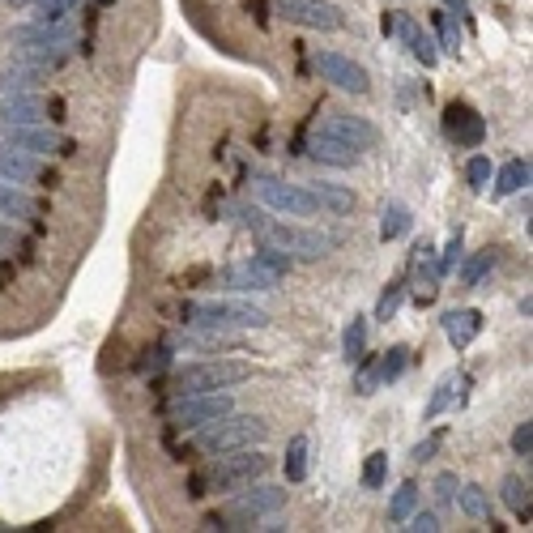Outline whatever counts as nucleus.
<instances>
[{
  "mask_svg": "<svg viewBox=\"0 0 533 533\" xmlns=\"http://www.w3.org/2000/svg\"><path fill=\"white\" fill-rule=\"evenodd\" d=\"M183 325L196 329H214V333H231V329H265L269 312L256 303L244 299H201V303H183L180 308Z\"/></svg>",
  "mask_w": 533,
  "mask_h": 533,
  "instance_id": "1",
  "label": "nucleus"
},
{
  "mask_svg": "<svg viewBox=\"0 0 533 533\" xmlns=\"http://www.w3.org/2000/svg\"><path fill=\"white\" fill-rule=\"evenodd\" d=\"M269 440V423L260 414H222L218 423H205V431L196 435V448L209 456H222V453H239V448H256V444Z\"/></svg>",
  "mask_w": 533,
  "mask_h": 533,
  "instance_id": "2",
  "label": "nucleus"
},
{
  "mask_svg": "<svg viewBox=\"0 0 533 533\" xmlns=\"http://www.w3.org/2000/svg\"><path fill=\"white\" fill-rule=\"evenodd\" d=\"M256 235H260V244L265 247L287 252L290 260H320L341 244L338 235L316 231V226H295V222H265Z\"/></svg>",
  "mask_w": 533,
  "mask_h": 533,
  "instance_id": "3",
  "label": "nucleus"
},
{
  "mask_svg": "<svg viewBox=\"0 0 533 533\" xmlns=\"http://www.w3.org/2000/svg\"><path fill=\"white\" fill-rule=\"evenodd\" d=\"M269 456L265 453H252V448H239V456L231 453H222V461L209 474H201V478H193V499L196 495H205V491H235V486H252L256 478H265L269 474Z\"/></svg>",
  "mask_w": 533,
  "mask_h": 533,
  "instance_id": "4",
  "label": "nucleus"
},
{
  "mask_svg": "<svg viewBox=\"0 0 533 533\" xmlns=\"http://www.w3.org/2000/svg\"><path fill=\"white\" fill-rule=\"evenodd\" d=\"M252 376V367L239 363V359H205V363H188L175 371V392H214V389H231V384H244Z\"/></svg>",
  "mask_w": 533,
  "mask_h": 533,
  "instance_id": "5",
  "label": "nucleus"
},
{
  "mask_svg": "<svg viewBox=\"0 0 533 533\" xmlns=\"http://www.w3.org/2000/svg\"><path fill=\"white\" fill-rule=\"evenodd\" d=\"M222 414H235V402L226 392H175V402L167 405V423L180 431H196L205 423H218Z\"/></svg>",
  "mask_w": 533,
  "mask_h": 533,
  "instance_id": "6",
  "label": "nucleus"
},
{
  "mask_svg": "<svg viewBox=\"0 0 533 533\" xmlns=\"http://www.w3.org/2000/svg\"><path fill=\"white\" fill-rule=\"evenodd\" d=\"M260 201L277 214H287V218H316L320 205L312 201V193L303 188V183H282V180H260L256 183Z\"/></svg>",
  "mask_w": 533,
  "mask_h": 533,
  "instance_id": "7",
  "label": "nucleus"
},
{
  "mask_svg": "<svg viewBox=\"0 0 533 533\" xmlns=\"http://www.w3.org/2000/svg\"><path fill=\"white\" fill-rule=\"evenodd\" d=\"M0 145H14V150H26V154H68V137H60L47 124H5Z\"/></svg>",
  "mask_w": 533,
  "mask_h": 533,
  "instance_id": "8",
  "label": "nucleus"
},
{
  "mask_svg": "<svg viewBox=\"0 0 533 533\" xmlns=\"http://www.w3.org/2000/svg\"><path fill=\"white\" fill-rule=\"evenodd\" d=\"M274 9L287 17V22L308 26V30H341L346 26L341 9L329 5V0H274Z\"/></svg>",
  "mask_w": 533,
  "mask_h": 533,
  "instance_id": "9",
  "label": "nucleus"
},
{
  "mask_svg": "<svg viewBox=\"0 0 533 533\" xmlns=\"http://www.w3.org/2000/svg\"><path fill=\"white\" fill-rule=\"evenodd\" d=\"M287 507V486H252V491L235 495L231 504L222 507L226 520H260V517H274Z\"/></svg>",
  "mask_w": 533,
  "mask_h": 533,
  "instance_id": "10",
  "label": "nucleus"
},
{
  "mask_svg": "<svg viewBox=\"0 0 533 533\" xmlns=\"http://www.w3.org/2000/svg\"><path fill=\"white\" fill-rule=\"evenodd\" d=\"M316 132H329V137H338V141H346L350 150H376V141H380V129L371 124V120H363V116H350V111H329L325 120H320V129Z\"/></svg>",
  "mask_w": 533,
  "mask_h": 533,
  "instance_id": "11",
  "label": "nucleus"
},
{
  "mask_svg": "<svg viewBox=\"0 0 533 533\" xmlns=\"http://www.w3.org/2000/svg\"><path fill=\"white\" fill-rule=\"evenodd\" d=\"M316 68H320V78L333 81V86H338V90H346V94H359V99H363V94L371 90L367 68L354 65L350 56H341V52H316Z\"/></svg>",
  "mask_w": 533,
  "mask_h": 533,
  "instance_id": "12",
  "label": "nucleus"
},
{
  "mask_svg": "<svg viewBox=\"0 0 533 533\" xmlns=\"http://www.w3.org/2000/svg\"><path fill=\"white\" fill-rule=\"evenodd\" d=\"M0 180L43 183V180H52V171H47V162H39V154H26V150H14V145H0Z\"/></svg>",
  "mask_w": 533,
  "mask_h": 533,
  "instance_id": "13",
  "label": "nucleus"
},
{
  "mask_svg": "<svg viewBox=\"0 0 533 533\" xmlns=\"http://www.w3.org/2000/svg\"><path fill=\"white\" fill-rule=\"evenodd\" d=\"M222 287L226 290H239V295H252V290H277L282 287V274H274L269 265H260L256 256L244 260V265H235L222 274Z\"/></svg>",
  "mask_w": 533,
  "mask_h": 533,
  "instance_id": "14",
  "label": "nucleus"
},
{
  "mask_svg": "<svg viewBox=\"0 0 533 533\" xmlns=\"http://www.w3.org/2000/svg\"><path fill=\"white\" fill-rule=\"evenodd\" d=\"M444 132H448L456 145L474 150V145H482V137H486V124H482V116L474 111V107L448 103V107H444Z\"/></svg>",
  "mask_w": 533,
  "mask_h": 533,
  "instance_id": "15",
  "label": "nucleus"
},
{
  "mask_svg": "<svg viewBox=\"0 0 533 533\" xmlns=\"http://www.w3.org/2000/svg\"><path fill=\"white\" fill-rule=\"evenodd\" d=\"M52 103L43 94H5L0 99V124H47Z\"/></svg>",
  "mask_w": 533,
  "mask_h": 533,
  "instance_id": "16",
  "label": "nucleus"
},
{
  "mask_svg": "<svg viewBox=\"0 0 533 533\" xmlns=\"http://www.w3.org/2000/svg\"><path fill=\"white\" fill-rule=\"evenodd\" d=\"M392 35H397V39L410 47V56H414L423 68H435V65H440V47H435V39H431L427 30L418 26L414 17H397V14H392Z\"/></svg>",
  "mask_w": 533,
  "mask_h": 533,
  "instance_id": "17",
  "label": "nucleus"
},
{
  "mask_svg": "<svg viewBox=\"0 0 533 533\" xmlns=\"http://www.w3.org/2000/svg\"><path fill=\"white\" fill-rule=\"evenodd\" d=\"M14 43L17 47H60V52H68L73 47V30L65 22H39V26L14 30Z\"/></svg>",
  "mask_w": 533,
  "mask_h": 533,
  "instance_id": "18",
  "label": "nucleus"
},
{
  "mask_svg": "<svg viewBox=\"0 0 533 533\" xmlns=\"http://www.w3.org/2000/svg\"><path fill=\"white\" fill-rule=\"evenodd\" d=\"M43 201L39 196H30L26 188H17V183L0 180V214L5 218H17V222H30V218H43Z\"/></svg>",
  "mask_w": 533,
  "mask_h": 533,
  "instance_id": "19",
  "label": "nucleus"
},
{
  "mask_svg": "<svg viewBox=\"0 0 533 533\" xmlns=\"http://www.w3.org/2000/svg\"><path fill=\"white\" fill-rule=\"evenodd\" d=\"M405 363H410V350H405V346H389V350H384V359L376 363V371H363L359 392H376V384H392V380L405 371Z\"/></svg>",
  "mask_w": 533,
  "mask_h": 533,
  "instance_id": "20",
  "label": "nucleus"
},
{
  "mask_svg": "<svg viewBox=\"0 0 533 533\" xmlns=\"http://www.w3.org/2000/svg\"><path fill=\"white\" fill-rule=\"evenodd\" d=\"M444 333H448V341H453L456 350H465L469 341L482 333V312H474V308H456V312L444 316Z\"/></svg>",
  "mask_w": 533,
  "mask_h": 533,
  "instance_id": "21",
  "label": "nucleus"
},
{
  "mask_svg": "<svg viewBox=\"0 0 533 533\" xmlns=\"http://www.w3.org/2000/svg\"><path fill=\"white\" fill-rule=\"evenodd\" d=\"M312 201L320 205V214H350L354 209V193L350 188H341V183H303Z\"/></svg>",
  "mask_w": 533,
  "mask_h": 533,
  "instance_id": "22",
  "label": "nucleus"
},
{
  "mask_svg": "<svg viewBox=\"0 0 533 533\" xmlns=\"http://www.w3.org/2000/svg\"><path fill=\"white\" fill-rule=\"evenodd\" d=\"M312 158H320V162H333V167H350L354 158H359V150H350L346 141L329 137V132H316V137H312Z\"/></svg>",
  "mask_w": 533,
  "mask_h": 533,
  "instance_id": "23",
  "label": "nucleus"
},
{
  "mask_svg": "<svg viewBox=\"0 0 533 533\" xmlns=\"http://www.w3.org/2000/svg\"><path fill=\"white\" fill-rule=\"evenodd\" d=\"M525 183H529V162H525V158H512V162H504L499 175H495V193L512 196V193H520Z\"/></svg>",
  "mask_w": 533,
  "mask_h": 533,
  "instance_id": "24",
  "label": "nucleus"
},
{
  "mask_svg": "<svg viewBox=\"0 0 533 533\" xmlns=\"http://www.w3.org/2000/svg\"><path fill=\"white\" fill-rule=\"evenodd\" d=\"M405 231H410V209L405 205H384V214H380V239L392 244V239H402Z\"/></svg>",
  "mask_w": 533,
  "mask_h": 533,
  "instance_id": "25",
  "label": "nucleus"
},
{
  "mask_svg": "<svg viewBox=\"0 0 533 533\" xmlns=\"http://www.w3.org/2000/svg\"><path fill=\"white\" fill-rule=\"evenodd\" d=\"M282 469H287V482L308 478V440H303V435H295V440L287 444V461H282Z\"/></svg>",
  "mask_w": 533,
  "mask_h": 533,
  "instance_id": "26",
  "label": "nucleus"
},
{
  "mask_svg": "<svg viewBox=\"0 0 533 533\" xmlns=\"http://www.w3.org/2000/svg\"><path fill=\"white\" fill-rule=\"evenodd\" d=\"M456 384H461V371H448V376L435 384V392H431V402H427V418H440L448 405H453L456 397Z\"/></svg>",
  "mask_w": 533,
  "mask_h": 533,
  "instance_id": "27",
  "label": "nucleus"
},
{
  "mask_svg": "<svg viewBox=\"0 0 533 533\" xmlns=\"http://www.w3.org/2000/svg\"><path fill=\"white\" fill-rule=\"evenodd\" d=\"M456 504H461V512L465 517H491V499H486V491L482 486H456V495H453Z\"/></svg>",
  "mask_w": 533,
  "mask_h": 533,
  "instance_id": "28",
  "label": "nucleus"
},
{
  "mask_svg": "<svg viewBox=\"0 0 533 533\" xmlns=\"http://www.w3.org/2000/svg\"><path fill=\"white\" fill-rule=\"evenodd\" d=\"M363 346H367V316H354L346 325V333H341V354L354 363V359H363Z\"/></svg>",
  "mask_w": 533,
  "mask_h": 533,
  "instance_id": "29",
  "label": "nucleus"
},
{
  "mask_svg": "<svg viewBox=\"0 0 533 533\" xmlns=\"http://www.w3.org/2000/svg\"><path fill=\"white\" fill-rule=\"evenodd\" d=\"M414 507H418V486H414V482H405V486H397V491H392V499H389V520H392V525H402Z\"/></svg>",
  "mask_w": 533,
  "mask_h": 533,
  "instance_id": "30",
  "label": "nucleus"
},
{
  "mask_svg": "<svg viewBox=\"0 0 533 533\" xmlns=\"http://www.w3.org/2000/svg\"><path fill=\"white\" fill-rule=\"evenodd\" d=\"M43 81V73L22 68V73H0V94H30Z\"/></svg>",
  "mask_w": 533,
  "mask_h": 533,
  "instance_id": "31",
  "label": "nucleus"
},
{
  "mask_svg": "<svg viewBox=\"0 0 533 533\" xmlns=\"http://www.w3.org/2000/svg\"><path fill=\"white\" fill-rule=\"evenodd\" d=\"M435 35H440V43L435 47H444V52H461V26H456V17L453 14H440L435 17Z\"/></svg>",
  "mask_w": 533,
  "mask_h": 533,
  "instance_id": "32",
  "label": "nucleus"
},
{
  "mask_svg": "<svg viewBox=\"0 0 533 533\" xmlns=\"http://www.w3.org/2000/svg\"><path fill=\"white\" fill-rule=\"evenodd\" d=\"M504 504L517 507L520 517H529V486H525L517 474H507V478H504Z\"/></svg>",
  "mask_w": 533,
  "mask_h": 533,
  "instance_id": "33",
  "label": "nucleus"
},
{
  "mask_svg": "<svg viewBox=\"0 0 533 533\" xmlns=\"http://www.w3.org/2000/svg\"><path fill=\"white\" fill-rule=\"evenodd\" d=\"M389 482V453H371L363 465V486H371V491H380Z\"/></svg>",
  "mask_w": 533,
  "mask_h": 533,
  "instance_id": "34",
  "label": "nucleus"
},
{
  "mask_svg": "<svg viewBox=\"0 0 533 533\" xmlns=\"http://www.w3.org/2000/svg\"><path fill=\"white\" fill-rule=\"evenodd\" d=\"M81 0H39V22H65Z\"/></svg>",
  "mask_w": 533,
  "mask_h": 533,
  "instance_id": "35",
  "label": "nucleus"
},
{
  "mask_svg": "<svg viewBox=\"0 0 533 533\" xmlns=\"http://www.w3.org/2000/svg\"><path fill=\"white\" fill-rule=\"evenodd\" d=\"M465 180L474 183V188H486L491 183V158H482V154H474L465 162Z\"/></svg>",
  "mask_w": 533,
  "mask_h": 533,
  "instance_id": "36",
  "label": "nucleus"
},
{
  "mask_svg": "<svg viewBox=\"0 0 533 533\" xmlns=\"http://www.w3.org/2000/svg\"><path fill=\"white\" fill-rule=\"evenodd\" d=\"M486 265H491V247H486V252H478V256H474L465 269H461V287H474V282L486 274Z\"/></svg>",
  "mask_w": 533,
  "mask_h": 533,
  "instance_id": "37",
  "label": "nucleus"
},
{
  "mask_svg": "<svg viewBox=\"0 0 533 533\" xmlns=\"http://www.w3.org/2000/svg\"><path fill=\"white\" fill-rule=\"evenodd\" d=\"M512 453H517V456H529L533 453V423H520V427L512 431Z\"/></svg>",
  "mask_w": 533,
  "mask_h": 533,
  "instance_id": "38",
  "label": "nucleus"
},
{
  "mask_svg": "<svg viewBox=\"0 0 533 533\" xmlns=\"http://www.w3.org/2000/svg\"><path fill=\"white\" fill-rule=\"evenodd\" d=\"M410 525H405V529H414V533H435L440 529V520H435V512H410Z\"/></svg>",
  "mask_w": 533,
  "mask_h": 533,
  "instance_id": "39",
  "label": "nucleus"
},
{
  "mask_svg": "<svg viewBox=\"0 0 533 533\" xmlns=\"http://www.w3.org/2000/svg\"><path fill=\"white\" fill-rule=\"evenodd\" d=\"M440 444H444V435H440V431H435V435H427V440H423V444H414V453H410V456H414L418 465H423V461H431V456L440 453Z\"/></svg>",
  "mask_w": 533,
  "mask_h": 533,
  "instance_id": "40",
  "label": "nucleus"
},
{
  "mask_svg": "<svg viewBox=\"0 0 533 533\" xmlns=\"http://www.w3.org/2000/svg\"><path fill=\"white\" fill-rule=\"evenodd\" d=\"M456 260H461V231L448 239V247H444V260H440V274H453Z\"/></svg>",
  "mask_w": 533,
  "mask_h": 533,
  "instance_id": "41",
  "label": "nucleus"
},
{
  "mask_svg": "<svg viewBox=\"0 0 533 533\" xmlns=\"http://www.w3.org/2000/svg\"><path fill=\"white\" fill-rule=\"evenodd\" d=\"M162 367H171V350H150V359H141V363H137V371H150V376H154V371H162Z\"/></svg>",
  "mask_w": 533,
  "mask_h": 533,
  "instance_id": "42",
  "label": "nucleus"
},
{
  "mask_svg": "<svg viewBox=\"0 0 533 533\" xmlns=\"http://www.w3.org/2000/svg\"><path fill=\"white\" fill-rule=\"evenodd\" d=\"M456 486H461V482H456V474H453V469H448V474H440V478H435V486H431V491L440 495V499H453V495H456Z\"/></svg>",
  "mask_w": 533,
  "mask_h": 533,
  "instance_id": "43",
  "label": "nucleus"
},
{
  "mask_svg": "<svg viewBox=\"0 0 533 533\" xmlns=\"http://www.w3.org/2000/svg\"><path fill=\"white\" fill-rule=\"evenodd\" d=\"M397 303H402V287H392L384 299H380V320H389L392 312H397Z\"/></svg>",
  "mask_w": 533,
  "mask_h": 533,
  "instance_id": "44",
  "label": "nucleus"
},
{
  "mask_svg": "<svg viewBox=\"0 0 533 533\" xmlns=\"http://www.w3.org/2000/svg\"><path fill=\"white\" fill-rule=\"evenodd\" d=\"M0 247H26V239L17 231H9V226H0Z\"/></svg>",
  "mask_w": 533,
  "mask_h": 533,
  "instance_id": "45",
  "label": "nucleus"
},
{
  "mask_svg": "<svg viewBox=\"0 0 533 533\" xmlns=\"http://www.w3.org/2000/svg\"><path fill=\"white\" fill-rule=\"evenodd\" d=\"M444 5H448L453 14H465V9H469V0H444Z\"/></svg>",
  "mask_w": 533,
  "mask_h": 533,
  "instance_id": "46",
  "label": "nucleus"
}]
</instances>
